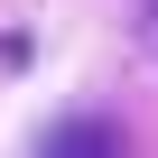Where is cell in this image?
I'll return each mask as SVG.
<instances>
[{
  "instance_id": "obj_1",
  "label": "cell",
  "mask_w": 158,
  "mask_h": 158,
  "mask_svg": "<svg viewBox=\"0 0 158 158\" xmlns=\"http://www.w3.org/2000/svg\"><path fill=\"white\" fill-rule=\"evenodd\" d=\"M37 158H121V121L74 112V121H56V130L37 139Z\"/></svg>"
},
{
  "instance_id": "obj_2",
  "label": "cell",
  "mask_w": 158,
  "mask_h": 158,
  "mask_svg": "<svg viewBox=\"0 0 158 158\" xmlns=\"http://www.w3.org/2000/svg\"><path fill=\"white\" fill-rule=\"evenodd\" d=\"M149 47H158V0H149Z\"/></svg>"
}]
</instances>
